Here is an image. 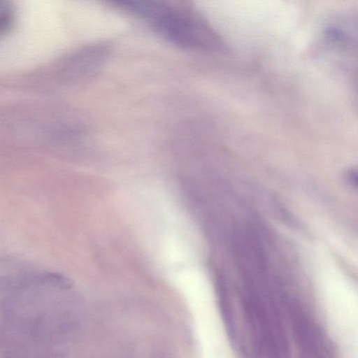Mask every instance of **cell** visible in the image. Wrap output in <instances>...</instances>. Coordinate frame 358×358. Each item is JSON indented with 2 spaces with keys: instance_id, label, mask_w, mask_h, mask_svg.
Listing matches in <instances>:
<instances>
[{
  "instance_id": "cell-4",
  "label": "cell",
  "mask_w": 358,
  "mask_h": 358,
  "mask_svg": "<svg viewBox=\"0 0 358 358\" xmlns=\"http://www.w3.org/2000/svg\"><path fill=\"white\" fill-rule=\"evenodd\" d=\"M347 180L352 187H356L357 185V174L356 172L351 170L347 174Z\"/></svg>"
},
{
  "instance_id": "cell-1",
  "label": "cell",
  "mask_w": 358,
  "mask_h": 358,
  "mask_svg": "<svg viewBox=\"0 0 358 358\" xmlns=\"http://www.w3.org/2000/svg\"><path fill=\"white\" fill-rule=\"evenodd\" d=\"M120 8L142 17L163 38L187 49H214L220 39L196 12L191 8L157 1H122Z\"/></svg>"
},
{
  "instance_id": "cell-2",
  "label": "cell",
  "mask_w": 358,
  "mask_h": 358,
  "mask_svg": "<svg viewBox=\"0 0 358 358\" xmlns=\"http://www.w3.org/2000/svg\"><path fill=\"white\" fill-rule=\"evenodd\" d=\"M109 51L108 45L104 43L91 44L80 49L68 61L69 73L78 78L91 76L106 61Z\"/></svg>"
},
{
  "instance_id": "cell-3",
  "label": "cell",
  "mask_w": 358,
  "mask_h": 358,
  "mask_svg": "<svg viewBox=\"0 0 358 358\" xmlns=\"http://www.w3.org/2000/svg\"><path fill=\"white\" fill-rule=\"evenodd\" d=\"M43 280L45 282H48L60 287H66L70 285V282L66 278L55 273H46L43 276Z\"/></svg>"
}]
</instances>
